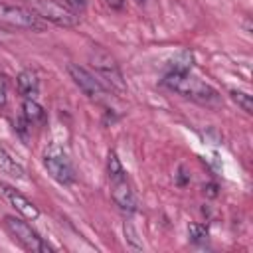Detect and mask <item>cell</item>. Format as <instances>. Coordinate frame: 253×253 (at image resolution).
<instances>
[{"mask_svg":"<svg viewBox=\"0 0 253 253\" xmlns=\"http://www.w3.org/2000/svg\"><path fill=\"white\" fill-rule=\"evenodd\" d=\"M67 73H69V77L73 79V83L83 91V95H87V99L89 101H93V103H105V101H109V89L101 83V79L99 77H95L91 71H87L85 67H81V65H77V63H69L67 65Z\"/></svg>","mask_w":253,"mask_h":253,"instance_id":"5b68a950","label":"cell"},{"mask_svg":"<svg viewBox=\"0 0 253 253\" xmlns=\"http://www.w3.org/2000/svg\"><path fill=\"white\" fill-rule=\"evenodd\" d=\"M162 85L168 87L170 91L198 103V105H204V107H217L221 103V97L219 93L208 85L206 81L194 77L190 71H174L170 69L164 77H162Z\"/></svg>","mask_w":253,"mask_h":253,"instance_id":"6da1fadb","label":"cell"},{"mask_svg":"<svg viewBox=\"0 0 253 253\" xmlns=\"http://www.w3.org/2000/svg\"><path fill=\"white\" fill-rule=\"evenodd\" d=\"M229 95H231V99H233V101H235L247 115L253 113V101H251V95H247V93H243V91H231Z\"/></svg>","mask_w":253,"mask_h":253,"instance_id":"5bb4252c","label":"cell"},{"mask_svg":"<svg viewBox=\"0 0 253 253\" xmlns=\"http://www.w3.org/2000/svg\"><path fill=\"white\" fill-rule=\"evenodd\" d=\"M4 225H6V229L10 231V235H12L26 251H32V253H45V251H51V247L38 235V231H36L28 221H24L22 217L4 215Z\"/></svg>","mask_w":253,"mask_h":253,"instance_id":"3957f363","label":"cell"},{"mask_svg":"<svg viewBox=\"0 0 253 253\" xmlns=\"http://www.w3.org/2000/svg\"><path fill=\"white\" fill-rule=\"evenodd\" d=\"M89 63L97 71V75L109 83V87H113L121 93L126 91V81L123 77V71H121L117 59L109 51H105L103 47H93L89 51Z\"/></svg>","mask_w":253,"mask_h":253,"instance_id":"7a4b0ae2","label":"cell"},{"mask_svg":"<svg viewBox=\"0 0 253 253\" xmlns=\"http://www.w3.org/2000/svg\"><path fill=\"white\" fill-rule=\"evenodd\" d=\"M0 194L26 217V219H38L40 217V210H38V206L34 204V202H30L22 192H18L16 188H12V186H8V184H4V182H0Z\"/></svg>","mask_w":253,"mask_h":253,"instance_id":"9c48e42d","label":"cell"},{"mask_svg":"<svg viewBox=\"0 0 253 253\" xmlns=\"http://www.w3.org/2000/svg\"><path fill=\"white\" fill-rule=\"evenodd\" d=\"M107 176L109 180H115V178H121V176H126L123 164H121V158L115 150H109V156H107Z\"/></svg>","mask_w":253,"mask_h":253,"instance_id":"7c38bea8","label":"cell"},{"mask_svg":"<svg viewBox=\"0 0 253 253\" xmlns=\"http://www.w3.org/2000/svg\"><path fill=\"white\" fill-rule=\"evenodd\" d=\"M67 4L79 14V10H83L85 8V4H87V0H67Z\"/></svg>","mask_w":253,"mask_h":253,"instance_id":"e0dca14e","label":"cell"},{"mask_svg":"<svg viewBox=\"0 0 253 253\" xmlns=\"http://www.w3.org/2000/svg\"><path fill=\"white\" fill-rule=\"evenodd\" d=\"M43 168L61 186H69V184L75 182L73 164H71V160L67 158V154L57 144H51L45 150V154H43Z\"/></svg>","mask_w":253,"mask_h":253,"instance_id":"8992f818","label":"cell"},{"mask_svg":"<svg viewBox=\"0 0 253 253\" xmlns=\"http://www.w3.org/2000/svg\"><path fill=\"white\" fill-rule=\"evenodd\" d=\"M34 12L42 20L51 22V24L61 26V28H75L79 24V14L69 4L57 2V0H36Z\"/></svg>","mask_w":253,"mask_h":253,"instance_id":"277c9868","label":"cell"},{"mask_svg":"<svg viewBox=\"0 0 253 253\" xmlns=\"http://www.w3.org/2000/svg\"><path fill=\"white\" fill-rule=\"evenodd\" d=\"M22 111H24V117H26V121H28L30 125L42 123V121L45 119V111H43V107H42L36 99H26V101L22 103Z\"/></svg>","mask_w":253,"mask_h":253,"instance_id":"8fae6325","label":"cell"},{"mask_svg":"<svg viewBox=\"0 0 253 253\" xmlns=\"http://www.w3.org/2000/svg\"><path fill=\"white\" fill-rule=\"evenodd\" d=\"M105 4L113 10H123L125 8V0H105Z\"/></svg>","mask_w":253,"mask_h":253,"instance_id":"ac0fdd59","label":"cell"},{"mask_svg":"<svg viewBox=\"0 0 253 253\" xmlns=\"http://www.w3.org/2000/svg\"><path fill=\"white\" fill-rule=\"evenodd\" d=\"M16 87L18 91L26 97V99H36L38 93H40V81H38V75L32 71V69H24L18 73L16 77Z\"/></svg>","mask_w":253,"mask_h":253,"instance_id":"30bf717a","label":"cell"},{"mask_svg":"<svg viewBox=\"0 0 253 253\" xmlns=\"http://www.w3.org/2000/svg\"><path fill=\"white\" fill-rule=\"evenodd\" d=\"M0 170L2 172H6V174H10V176H18V178H26V174H24V168L18 164V162H14L2 148H0Z\"/></svg>","mask_w":253,"mask_h":253,"instance_id":"4fadbf2b","label":"cell"},{"mask_svg":"<svg viewBox=\"0 0 253 253\" xmlns=\"http://www.w3.org/2000/svg\"><path fill=\"white\" fill-rule=\"evenodd\" d=\"M190 237H192V241H204L208 237V227L200 225V223H192L190 225Z\"/></svg>","mask_w":253,"mask_h":253,"instance_id":"9a60e30c","label":"cell"},{"mask_svg":"<svg viewBox=\"0 0 253 253\" xmlns=\"http://www.w3.org/2000/svg\"><path fill=\"white\" fill-rule=\"evenodd\" d=\"M136 2H138V4H140V6H142V4H146V2H148V0H136Z\"/></svg>","mask_w":253,"mask_h":253,"instance_id":"d6986e66","label":"cell"},{"mask_svg":"<svg viewBox=\"0 0 253 253\" xmlns=\"http://www.w3.org/2000/svg\"><path fill=\"white\" fill-rule=\"evenodd\" d=\"M125 235H126V239H128V243H130V245H132L134 249H142V243H140V241L136 239L138 235H136V231L132 229V225H130L128 221L125 223Z\"/></svg>","mask_w":253,"mask_h":253,"instance_id":"2e32d148","label":"cell"},{"mask_svg":"<svg viewBox=\"0 0 253 253\" xmlns=\"http://www.w3.org/2000/svg\"><path fill=\"white\" fill-rule=\"evenodd\" d=\"M0 20L14 28H24V30H32V32H42L45 28L43 20L34 10L6 4V2H0Z\"/></svg>","mask_w":253,"mask_h":253,"instance_id":"52a82bcc","label":"cell"},{"mask_svg":"<svg viewBox=\"0 0 253 253\" xmlns=\"http://www.w3.org/2000/svg\"><path fill=\"white\" fill-rule=\"evenodd\" d=\"M109 182H111V198L119 206V210H123L126 213L136 211L138 200H136V194H134L128 178L121 176V178H115V180H109Z\"/></svg>","mask_w":253,"mask_h":253,"instance_id":"ba28073f","label":"cell"}]
</instances>
